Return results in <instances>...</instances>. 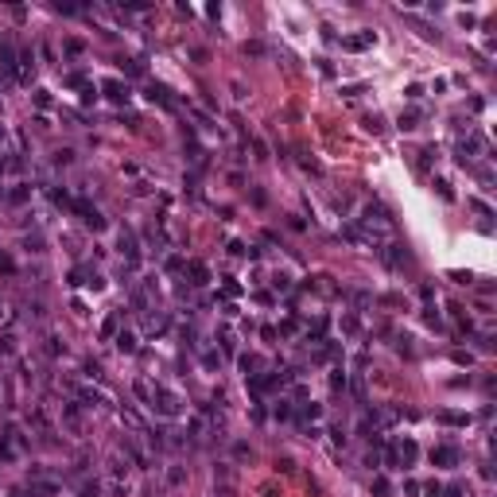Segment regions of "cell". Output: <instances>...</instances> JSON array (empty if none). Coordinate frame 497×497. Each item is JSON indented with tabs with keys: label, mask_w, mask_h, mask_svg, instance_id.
<instances>
[{
	"label": "cell",
	"mask_w": 497,
	"mask_h": 497,
	"mask_svg": "<svg viewBox=\"0 0 497 497\" xmlns=\"http://www.w3.org/2000/svg\"><path fill=\"white\" fill-rule=\"evenodd\" d=\"M74 210L82 214V221H86L90 229H101V225H105V218H101V214H97L94 206H86V202H74Z\"/></svg>",
	"instance_id": "6da1fadb"
},
{
	"label": "cell",
	"mask_w": 497,
	"mask_h": 497,
	"mask_svg": "<svg viewBox=\"0 0 497 497\" xmlns=\"http://www.w3.org/2000/svg\"><path fill=\"white\" fill-rule=\"evenodd\" d=\"M101 90H105V97H113V101H128V86H124V82H117V78L101 82Z\"/></svg>",
	"instance_id": "7a4b0ae2"
},
{
	"label": "cell",
	"mask_w": 497,
	"mask_h": 497,
	"mask_svg": "<svg viewBox=\"0 0 497 497\" xmlns=\"http://www.w3.org/2000/svg\"><path fill=\"white\" fill-rule=\"evenodd\" d=\"M156 408H160L164 416H179V400H175L171 392H156Z\"/></svg>",
	"instance_id": "3957f363"
},
{
	"label": "cell",
	"mask_w": 497,
	"mask_h": 497,
	"mask_svg": "<svg viewBox=\"0 0 497 497\" xmlns=\"http://www.w3.org/2000/svg\"><path fill=\"white\" fill-rule=\"evenodd\" d=\"M431 462H439V466H454V462H458V450H454V447H439V450H431Z\"/></svg>",
	"instance_id": "277c9868"
},
{
	"label": "cell",
	"mask_w": 497,
	"mask_h": 497,
	"mask_svg": "<svg viewBox=\"0 0 497 497\" xmlns=\"http://www.w3.org/2000/svg\"><path fill=\"white\" fill-rule=\"evenodd\" d=\"M373 43V31H365V35H350V39H342V47H350V51H361V47H369Z\"/></svg>",
	"instance_id": "5b68a950"
},
{
	"label": "cell",
	"mask_w": 497,
	"mask_h": 497,
	"mask_svg": "<svg viewBox=\"0 0 497 497\" xmlns=\"http://www.w3.org/2000/svg\"><path fill=\"white\" fill-rule=\"evenodd\" d=\"M148 101H152V105L160 101V105H167V109H171V97H167V90H164V86H152V90H148Z\"/></svg>",
	"instance_id": "8992f818"
},
{
	"label": "cell",
	"mask_w": 497,
	"mask_h": 497,
	"mask_svg": "<svg viewBox=\"0 0 497 497\" xmlns=\"http://www.w3.org/2000/svg\"><path fill=\"white\" fill-rule=\"evenodd\" d=\"M120 249H124V253H128L132 260H136V237H132L128 229H120Z\"/></svg>",
	"instance_id": "52a82bcc"
},
{
	"label": "cell",
	"mask_w": 497,
	"mask_h": 497,
	"mask_svg": "<svg viewBox=\"0 0 497 497\" xmlns=\"http://www.w3.org/2000/svg\"><path fill=\"white\" fill-rule=\"evenodd\" d=\"M396 124H400L404 132H412V128L420 124V113H400V120H396Z\"/></svg>",
	"instance_id": "ba28073f"
},
{
	"label": "cell",
	"mask_w": 497,
	"mask_h": 497,
	"mask_svg": "<svg viewBox=\"0 0 497 497\" xmlns=\"http://www.w3.org/2000/svg\"><path fill=\"white\" fill-rule=\"evenodd\" d=\"M190 284H206V264H202V260H190Z\"/></svg>",
	"instance_id": "9c48e42d"
},
{
	"label": "cell",
	"mask_w": 497,
	"mask_h": 497,
	"mask_svg": "<svg viewBox=\"0 0 497 497\" xmlns=\"http://www.w3.org/2000/svg\"><path fill=\"white\" fill-rule=\"evenodd\" d=\"M117 346H120L124 354H132V350H136V338H132V334H120V338H117Z\"/></svg>",
	"instance_id": "30bf717a"
},
{
	"label": "cell",
	"mask_w": 497,
	"mask_h": 497,
	"mask_svg": "<svg viewBox=\"0 0 497 497\" xmlns=\"http://www.w3.org/2000/svg\"><path fill=\"white\" fill-rule=\"evenodd\" d=\"M0 62H4V70H16V55H12V47H4V51H0Z\"/></svg>",
	"instance_id": "8fae6325"
},
{
	"label": "cell",
	"mask_w": 497,
	"mask_h": 497,
	"mask_svg": "<svg viewBox=\"0 0 497 497\" xmlns=\"http://www.w3.org/2000/svg\"><path fill=\"white\" fill-rule=\"evenodd\" d=\"M241 369H245V373H253V369H260V357H241Z\"/></svg>",
	"instance_id": "7c38bea8"
},
{
	"label": "cell",
	"mask_w": 497,
	"mask_h": 497,
	"mask_svg": "<svg viewBox=\"0 0 497 497\" xmlns=\"http://www.w3.org/2000/svg\"><path fill=\"white\" fill-rule=\"evenodd\" d=\"M439 420L443 424H466V416H458V412H443Z\"/></svg>",
	"instance_id": "4fadbf2b"
},
{
	"label": "cell",
	"mask_w": 497,
	"mask_h": 497,
	"mask_svg": "<svg viewBox=\"0 0 497 497\" xmlns=\"http://www.w3.org/2000/svg\"><path fill=\"white\" fill-rule=\"evenodd\" d=\"M82 497H97V486H86V494Z\"/></svg>",
	"instance_id": "5bb4252c"
}]
</instances>
